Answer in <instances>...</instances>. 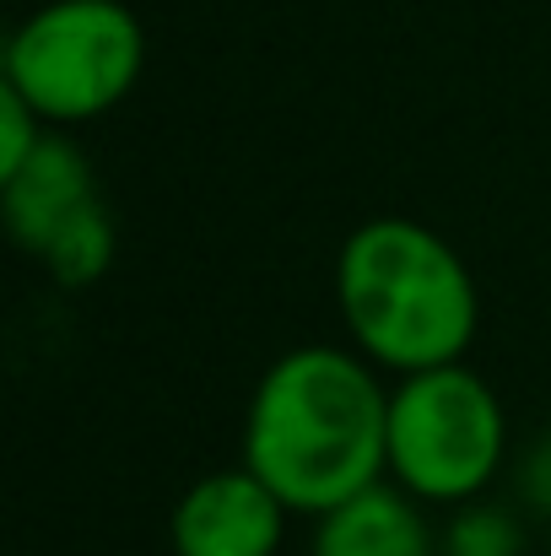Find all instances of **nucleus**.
<instances>
[{
    "mask_svg": "<svg viewBox=\"0 0 551 556\" xmlns=\"http://www.w3.org/2000/svg\"><path fill=\"white\" fill-rule=\"evenodd\" d=\"M292 514L325 519L389 481V389L363 352L292 346L243 405V459Z\"/></svg>",
    "mask_w": 551,
    "mask_h": 556,
    "instance_id": "obj_1",
    "label": "nucleus"
},
{
    "mask_svg": "<svg viewBox=\"0 0 551 556\" xmlns=\"http://www.w3.org/2000/svg\"><path fill=\"white\" fill-rule=\"evenodd\" d=\"M336 308L378 372L411 378L465 363L481 330V292L471 265L411 216H367L336 254Z\"/></svg>",
    "mask_w": 551,
    "mask_h": 556,
    "instance_id": "obj_2",
    "label": "nucleus"
},
{
    "mask_svg": "<svg viewBox=\"0 0 551 556\" xmlns=\"http://www.w3.org/2000/svg\"><path fill=\"white\" fill-rule=\"evenodd\" d=\"M147 71V27L125 0H49L27 11L0 49L11 87L49 130L114 114Z\"/></svg>",
    "mask_w": 551,
    "mask_h": 556,
    "instance_id": "obj_3",
    "label": "nucleus"
},
{
    "mask_svg": "<svg viewBox=\"0 0 551 556\" xmlns=\"http://www.w3.org/2000/svg\"><path fill=\"white\" fill-rule=\"evenodd\" d=\"M509 465V410L465 363L395 378L389 389V481L433 508L476 503Z\"/></svg>",
    "mask_w": 551,
    "mask_h": 556,
    "instance_id": "obj_4",
    "label": "nucleus"
},
{
    "mask_svg": "<svg viewBox=\"0 0 551 556\" xmlns=\"http://www.w3.org/2000/svg\"><path fill=\"white\" fill-rule=\"evenodd\" d=\"M287 503L249 470H211L184 486L168 519L174 556H276L287 535Z\"/></svg>",
    "mask_w": 551,
    "mask_h": 556,
    "instance_id": "obj_5",
    "label": "nucleus"
},
{
    "mask_svg": "<svg viewBox=\"0 0 551 556\" xmlns=\"http://www.w3.org/2000/svg\"><path fill=\"white\" fill-rule=\"evenodd\" d=\"M98 205V179L87 152L71 136H43V147L0 185V222L11 232L16 249H27L33 260L87 211Z\"/></svg>",
    "mask_w": 551,
    "mask_h": 556,
    "instance_id": "obj_6",
    "label": "nucleus"
},
{
    "mask_svg": "<svg viewBox=\"0 0 551 556\" xmlns=\"http://www.w3.org/2000/svg\"><path fill=\"white\" fill-rule=\"evenodd\" d=\"M314 556H438V541L422 503L395 481H378L314 519Z\"/></svg>",
    "mask_w": 551,
    "mask_h": 556,
    "instance_id": "obj_7",
    "label": "nucleus"
},
{
    "mask_svg": "<svg viewBox=\"0 0 551 556\" xmlns=\"http://www.w3.org/2000/svg\"><path fill=\"white\" fill-rule=\"evenodd\" d=\"M114 249H120V238H114V222H109V205L98 200V205H87L38 260H43V270L60 281V287H92V281H103L109 276V265H114Z\"/></svg>",
    "mask_w": 551,
    "mask_h": 556,
    "instance_id": "obj_8",
    "label": "nucleus"
},
{
    "mask_svg": "<svg viewBox=\"0 0 551 556\" xmlns=\"http://www.w3.org/2000/svg\"><path fill=\"white\" fill-rule=\"evenodd\" d=\"M438 556H525V525L519 514L498 503H465L438 535Z\"/></svg>",
    "mask_w": 551,
    "mask_h": 556,
    "instance_id": "obj_9",
    "label": "nucleus"
},
{
    "mask_svg": "<svg viewBox=\"0 0 551 556\" xmlns=\"http://www.w3.org/2000/svg\"><path fill=\"white\" fill-rule=\"evenodd\" d=\"M43 136H49V125H43L11 87H0V185L43 147Z\"/></svg>",
    "mask_w": 551,
    "mask_h": 556,
    "instance_id": "obj_10",
    "label": "nucleus"
},
{
    "mask_svg": "<svg viewBox=\"0 0 551 556\" xmlns=\"http://www.w3.org/2000/svg\"><path fill=\"white\" fill-rule=\"evenodd\" d=\"M519 492H525V508H536V514L551 519V432L525 448V459H519Z\"/></svg>",
    "mask_w": 551,
    "mask_h": 556,
    "instance_id": "obj_11",
    "label": "nucleus"
}]
</instances>
